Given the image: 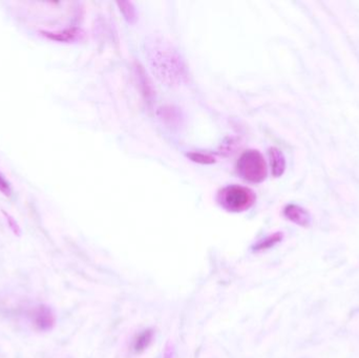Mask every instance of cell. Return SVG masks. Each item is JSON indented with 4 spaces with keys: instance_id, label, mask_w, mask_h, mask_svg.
<instances>
[{
    "instance_id": "obj_1",
    "label": "cell",
    "mask_w": 359,
    "mask_h": 358,
    "mask_svg": "<svg viewBox=\"0 0 359 358\" xmlns=\"http://www.w3.org/2000/svg\"><path fill=\"white\" fill-rule=\"evenodd\" d=\"M145 55L153 74L161 83L177 88L188 82L186 62L171 42L161 37H153L146 41Z\"/></svg>"
},
{
    "instance_id": "obj_2",
    "label": "cell",
    "mask_w": 359,
    "mask_h": 358,
    "mask_svg": "<svg viewBox=\"0 0 359 358\" xmlns=\"http://www.w3.org/2000/svg\"><path fill=\"white\" fill-rule=\"evenodd\" d=\"M256 193L246 186L232 184L220 189L217 195L218 204L228 213L241 214L256 204Z\"/></svg>"
},
{
    "instance_id": "obj_3",
    "label": "cell",
    "mask_w": 359,
    "mask_h": 358,
    "mask_svg": "<svg viewBox=\"0 0 359 358\" xmlns=\"http://www.w3.org/2000/svg\"><path fill=\"white\" fill-rule=\"evenodd\" d=\"M237 171L244 181L259 184L266 180L268 167L264 156L259 151L248 150L239 158Z\"/></svg>"
},
{
    "instance_id": "obj_4",
    "label": "cell",
    "mask_w": 359,
    "mask_h": 358,
    "mask_svg": "<svg viewBox=\"0 0 359 358\" xmlns=\"http://www.w3.org/2000/svg\"><path fill=\"white\" fill-rule=\"evenodd\" d=\"M133 71L140 94L147 103H152L156 98V89L152 79L139 62L134 63Z\"/></svg>"
},
{
    "instance_id": "obj_5",
    "label": "cell",
    "mask_w": 359,
    "mask_h": 358,
    "mask_svg": "<svg viewBox=\"0 0 359 358\" xmlns=\"http://www.w3.org/2000/svg\"><path fill=\"white\" fill-rule=\"evenodd\" d=\"M157 116L160 121L171 129H178L184 123V114L175 105H164L158 109Z\"/></svg>"
},
{
    "instance_id": "obj_6",
    "label": "cell",
    "mask_w": 359,
    "mask_h": 358,
    "mask_svg": "<svg viewBox=\"0 0 359 358\" xmlns=\"http://www.w3.org/2000/svg\"><path fill=\"white\" fill-rule=\"evenodd\" d=\"M284 216L290 222L302 227L309 226L311 222V216L307 210L295 204H290L285 207Z\"/></svg>"
},
{
    "instance_id": "obj_7",
    "label": "cell",
    "mask_w": 359,
    "mask_h": 358,
    "mask_svg": "<svg viewBox=\"0 0 359 358\" xmlns=\"http://www.w3.org/2000/svg\"><path fill=\"white\" fill-rule=\"evenodd\" d=\"M270 159L271 173L273 177L280 178L284 175L286 171V159L282 153L277 147H271L268 152Z\"/></svg>"
},
{
    "instance_id": "obj_8",
    "label": "cell",
    "mask_w": 359,
    "mask_h": 358,
    "mask_svg": "<svg viewBox=\"0 0 359 358\" xmlns=\"http://www.w3.org/2000/svg\"><path fill=\"white\" fill-rule=\"evenodd\" d=\"M155 333L152 329H146L139 333L134 341V351L136 353H142L149 348L154 341Z\"/></svg>"
},
{
    "instance_id": "obj_9",
    "label": "cell",
    "mask_w": 359,
    "mask_h": 358,
    "mask_svg": "<svg viewBox=\"0 0 359 358\" xmlns=\"http://www.w3.org/2000/svg\"><path fill=\"white\" fill-rule=\"evenodd\" d=\"M117 6L120 13L123 15L126 23L129 25H135L138 21V11L134 3L132 2H118Z\"/></svg>"
},
{
    "instance_id": "obj_10",
    "label": "cell",
    "mask_w": 359,
    "mask_h": 358,
    "mask_svg": "<svg viewBox=\"0 0 359 358\" xmlns=\"http://www.w3.org/2000/svg\"><path fill=\"white\" fill-rule=\"evenodd\" d=\"M282 240H283V234L282 233H276V234H273V235L267 237L266 239H263L259 243H257L255 246H253V249H255L256 251L266 250V249H269V248L273 247L274 245H277Z\"/></svg>"
},
{
    "instance_id": "obj_11",
    "label": "cell",
    "mask_w": 359,
    "mask_h": 358,
    "mask_svg": "<svg viewBox=\"0 0 359 358\" xmlns=\"http://www.w3.org/2000/svg\"><path fill=\"white\" fill-rule=\"evenodd\" d=\"M54 324V317L47 308H40L37 313V325L41 329H50Z\"/></svg>"
},
{
    "instance_id": "obj_12",
    "label": "cell",
    "mask_w": 359,
    "mask_h": 358,
    "mask_svg": "<svg viewBox=\"0 0 359 358\" xmlns=\"http://www.w3.org/2000/svg\"><path fill=\"white\" fill-rule=\"evenodd\" d=\"M187 157L195 163L202 164V165H211L217 162V159L210 154L200 153V152H192L188 153Z\"/></svg>"
},
{
    "instance_id": "obj_13",
    "label": "cell",
    "mask_w": 359,
    "mask_h": 358,
    "mask_svg": "<svg viewBox=\"0 0 359 358\" xmlns=\"http://www.w3.org/2000/svg\"><path fill=\"white\" fill-rule=\"evenodd\" d=\"M0 191L5 193L6 195L10 194V186L7 183V181L4 179V177H2V175H0Z\"/></svg>"
}]
</instances>
